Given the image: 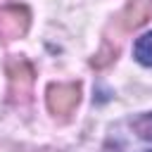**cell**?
Returning <instances> with one entry per match:
<instances>
[{"instance_id": "obj_1", "label": "cell", "mask_w": 152, "mask_h": 152, "mask_svg": "<svg viewBox=\"0 0 152 152\" xmlns=\"http://www.w3.org/2000/svg\"><path fill=\"white\" fill-rule=\"evenodd\" d=\"M109 152H152V112L128 116L112 126L107 138Z\"/></svg>"}, {"instance_id": "obj_2", "label": "cell", "mask_w": 152, "mask_h": 152, "mask_svg": "<svg viewBox=\"0 0 152 152\" xmlns=\"http://www.w3.org/2000/svg\"><path fill=\"white\" fill-rule=\"evenodd\" d=\"M31 24V14L24 5H5L0 7V40L10 43L21 38L28 31Z\"/></svg>"}, {"instance_id": "obj_3", "label": "cell", "mask_w": 152, "mask_h": 152, "mask_svg": "<svg viewBox=\"0 0 152 152\" xmlns=\"http://www.w3.org/2000/svg\"><path fill=\"white\" fill-rule=\"evenodd\" d=\"M81 102V83H52L48 88V109L55 116H66Z\"/></svg>"}, {"instance_id": "obj_4", "label": "cell", "mask_w": 152, "mask_h": 152, "mask_svg": "<svg viewBox=\"0 0 152 152\" xmlns=\"http://www.w3.org/2000/svg\"><path fill=\"white\" fill-rule=\"evenodd\" d=\"M7 76H10V93L14 97L26 100L28 88L33 83V69L26 59H12L7 62Z\"/></svg>"}, {"instance_id": "obj_5", "label": "cell", "mask_w": 152, "mask_h": 152, "mask_svg": "<svg viewBox=\"0 0 152 152\" xmlns=\"http://www.w3.org/2000/svg\"><path fill=\"white\" fill-rule=\"evenodd\" d=\"M152 12V0H133L124 7V12L119 14V24L124 26V31H133L138 28L140 24L147 21Z\"/></svg>"}, {"instance_id": "obj_6", "label": "cell", "mask_w": 152, "mask_h": 152, "mask_svg": "<svg viewBox=\"0 0 152 152\" xmlns=\"http://www.w3.org/2000/svg\"><path fill=\"white\" fill-rule=\"evenodd\" d=\"M133 57H135L140 64L152 66V31L145 33V36H140V38L135 40V45H133Z\"/></svg>"}]
</instances>
